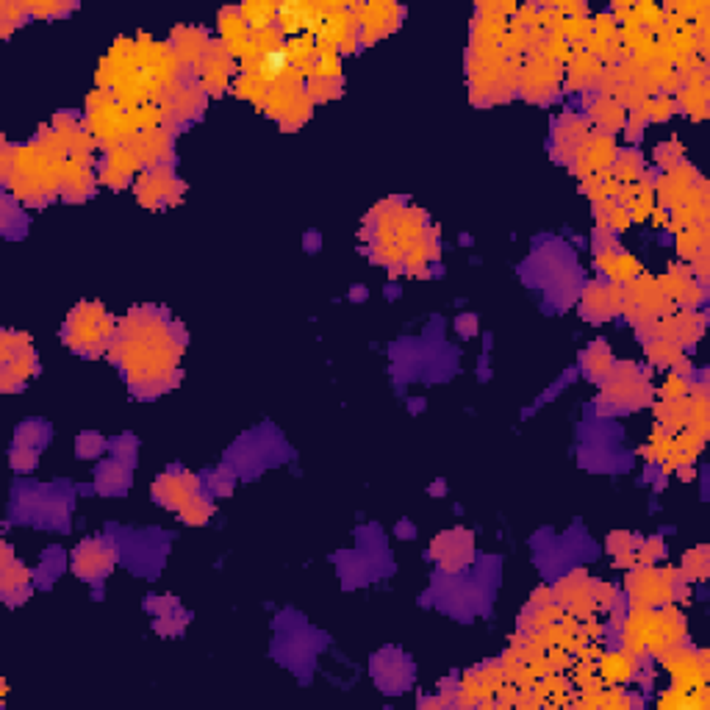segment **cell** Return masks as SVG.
Instances as JSON below:
<instances>
[{"mask_svg":"<svg viewBox=\"0 0 710 710\" xmlns=\"http://www.w3.org/2000/svg\"><path fill=\"white\" fill-rule=\"evenodd\" d=\"M602 73H605V67L600 58H594L588 53H575L569 61V89H583V92L594 89V86H600Z\"/></svg>","mask_w":710,"mask_h":710,"instance_id":"cell-1","label":"cell"},{"mask_svg":"<svg viewBox=\"0 0 710 710\" xmlns=\"http://www.w3.org/2000/svg\"><path fill=\"white\" fill-rule=\"evenodd\" d=\"M597 666H600L597 674L602 677L605 685H622L635 674V660L627 652H608L600 658Z\"/></svg>","mask_w":710,"mask_h":710,"instance_id":"cell-2","label":"cell"},{"mask_svg":"<svg viewBox=\"0 0 710 710\" xmlns=\"http://www.w3.org/2000/svg\"><path fill=\"white\" fill-rule=\"evenodd\" d=\"M585 158H588V164H591V173H600V170H610V164L616 161V142H613V136L610 133H594L591 139H588V145H585Z\"/></svg>","mask_w":710,"mask_h":710,"instance_id":"cell-3","label":"cell"},{"mask_svg":"<svg viewBox=\"0 0 710 710\" xmlns=\"http://www.w3.org/2000/svg\"><path fill=\"white\" fill-rule=\"evenodd\" d=\"M591 117L597 120V125L602 128V133H613V130L624 128V120H627L624 108L616 101H610V98H600V101L594 103Z\"/></svg>","mask_w":710,"mask_h":710,"instance_id":"cell-4","label":"cell"},{"mask_svg":"<svg viewBox=\"0 0 710 710\" xmlns=\"http://www.w3.org/2000/svg\"><path fill=\"white\" fill-rule=\"evenodd\" d=\"M239 14L245 17V23H250L253 31L258 28H269L275 20H278V6L275 3H267V0H250V3H245L242 9H239Z\"/></svg>","mask_w":710,"mask_h":710,"instance_id":"cell-5","label":"cell"},{"mask_svg":"<svg viewBox=\"0 0 710 710\" xmlns=\"http://www.w3.org/2000/svg\"><path fill=\"white\" fill-rule=\"evenodd\" d=\"M220 34L225 39V45H236V42H247V23L239 14V9H225L220 11Z\"/></svg>","mask_w":710,"mask_h":710,"instance_id":"cell-6","label":"cell"},{"mask_svg":"<svg viewBox=\"0 0 710 710\" xmlns=\"http://www.w3.org/2000/svg\"><path fill=\"white\" fill-rule=\"evenodd\" d=\"M641 175H644V158L635 150L619 153V158L613 161V178L619 183H633Z\"/></svg>","mask_w":710,"mask_h":710,"instance_id":"cell-7","label":"cell"},{"mask_svg":"<svg viewBox=\"0 0 710 710\" xmlns=\"http://www.w3.org/2000/svg\"><path fill=\"white\" fill-rule=\"evenodd\" d=\"M233 92H236L239 98L253 101L255 106H267V98H269V83H267L261 76H245V78H239V81L233 83Z\"/></svg>","mask_w":710,"mask_h":710,"instance_id":"cell-8","label":"cell"},{"mask_svg":"<svg viewBox=\"0 0 710 710\" xmlns=\"http://www.w3.org/2000/svg\"><path fill=\"white\" fill-rule=\"evenodd\" d=\"M283 51L289 56V61H292V67H303L308 61H314V36L311 34H300V36H289V42L283 45Z\"/></svg>","mask_w":710,"mask_h":710,"instance_id":"cell-9","label":"cell"},{"mask_svg":"<svg viewBox=\"0 0 710 710\" xmlns=\"http://www.w3.org/2000/svg\"><path fill=\"white\" fill-rule=\"evenodd\" d=\"M289 70H292V61H289L286 51L280 48V51L264 53V61H261V73H258V76L264 78L267 83H278V81H283V76H286Z\"/></svg>","mask_w":710,"mask_h":710,"instance_id":"cell-10","label":"cell"},{"mask_svg":"<svg viewBox=\"0 0 710 710\" xmlns=\"http://www.w3.org/2000/svg\"><path fill=\"white\" fill-rule=\"evenodd\" d=\"M674 106L685 108L688 114H696V111L708 108V86H699V89L683 86V89L677 92V103H674Z\"/></svg>","mask_w":710,"mask_h":710,"instance_id":"cell-11","label":"cell"},{"mask_svg":"<svg viewBox=\"0 0 710 710\" xmlns=\"http://www.w3.org/2000/svg\"><path fill=\"white\" fill-rule=\"evenodd\" d=\"M108 167L128 178L133 175V170L139 167V158H136V153L128 150V148H114V150L108 153Z\"/></svg>","mask_w":710,"mask_h":710,"instance_id":"cell-12","label":"cell"},{"mask_svg":"<svg viewBox=\"0 0 710 710\" xmlns=\"http://www.w3.org/2000/svg\"><path fill=\"white\" fill-rule=\"evenodd\" d=\"M591 34H594L597 39H602V42H613V39H616V34H619V23H616V17H613L610 11H600V14L591 20Z\"/></svg>","mask_w":710,"mask_h":710,"instance_id":"cell-13","label":"cell"},{"mask_svg":"<svg viewBox=\"0 0 710 710\" xmlns=\"http://www.w3.org/2000/svg\"><path fill=\"white\" fill-rule=\"evenodd\" d=\"M638 272H641L638 258L630 253H622V255H616V264H613V275H610V278L616 280V283H630V278H635Z\"/></svg>","mask_w":710,"mask_h":710,"instance_id":"cell-14","label":"cell"},{"mask_svg":"<svg viewBox=\"0 0 710 710\" xmlns=\"http://www.w3.org/2000/svg\"><path fill=\"white\" fill-rule=\"evenodd\" d=\"M641 108L647 111V120H652V123H663V120H669V117H672V111H674L677 106H674V101H669V98H647Z\"/></svg>","mask_w":710,"mask_h":710,"instance_id":"cell-15","label":"cell"},{"mask_svg":"<svg viewBox=\"0 0 710 710\" xmlns=\"http://www.w3.org/2000/svg\"><path fill=\"white\" fill-rule=\"evenodd\" d=\"M339 83L341 81H330V78H311L308 83V101H330L339 95Z\"/></svg>","mask_w":710,"mask_h":710,"instance_id":"cell-16","label":"cell"},{"mask_svg":"<svg viewBox=\"0 0 710 710\" xmlns=\"http://www.w3.org/2000/svg\"><path fill=\"white\" fill-rule=\"evenodd\" d=\"M280 36H283V34H280L275 26L258 28V31H253V39H250V42H253L261 53H272V51H280V48H283V45H280Z\"/></svg>","mask_w":710,"mask_h":710,"instance_id":"cell-17","label":"cell"},{"mask_svg":"<svg viewBox=\"0 0 710 710\" xmlns=\"http://www.w3.org/2000/svg\"><path fill=\"white\" fill-rule=\"evenodd\" d=\"M130 117H133V125L142 128V130H155V123L161 120V108H155L150 103H142V106H136L133 111H130Z\"/></svg>","mask_w":710,"mask_h":710,"instance_id":"cell-18","label":"cell"},{"mask_svg":"<svg viewBox=\"0 0 710 710\" xmlns=\"http://www.w3.org/2000/svg\"><path fill=\"white\" fill-rule=\"evenodd\" d=\"M649 355H652L655 364H666V366H674L677 361H683L680 347H674L672 341H658V344H652V347H649Z\"/></svg>","mask_w":710,"mask_h":710,"instance_id":"cell-19","label":"cell"},{"mask_svg":"<svg viewBox=\"0 0 710 710\" xmlns=\"http://www.w3.org/2000/svg\"><path fill=\"white\" fill-rule=\"evenodd\" d=\"M683 145L677 142V139H672L669 145H658V150H655V158H658V164H663L666 170H672L674 164H680L683 158Z\"/></svg>","mask_w":710,"mask_h":710,"instance_id":"cell-20","label":"cell"},{"mask_svg":"<svg viewBox=\"0 0 710 710\" xmlns=\"http://www.w3.org/2000/svg\"><path fill=\"white\" fill-rule=\"evenodd\" d=\"M688 694L691 691H685V688H672L663 699H660V708L663 710H683V708H688Z\"/></svg>","mask_w":710,"mask_h":710,"instance_id":"cell-21","label":"cell"},{"mask_svg":"<svg viewBox=\"0 0 710 710\" xmlns=\"http://www.w3.org/2000/svg\"><path fill=\"white\" fill-rule=\"evenodd\" d=\"M660 394H663L666 400H680V397L688 394V383H685L683 378H677V375H672V378H666Z\"/></svg>","mask_w":710,"mask_h":710,"instance_id":"cell-22","label":"cell"},{"mask_svg":"<svg viewBox=\"0 0 710 710\" xmlns=\"http://www.w3.org/2000/svg\"><path fill=\"white\" fill-rule=\"evenodd\" d=\"M630 225H633L630 211H627V208H622V205H616V208L610 211V217H608V228L613 230V233H622V230H627Z\"/></svg>","mask_w":710,"mask_h":710,"instance_id":"cell-23","label":"cell"},{"mask_svg":"<svg viewBox=\"0 0 710 710\" xmlns=\"http://www.w3.org/2000/svg\"><path fill=\"white\" fill-rule=\"evenodd\" d=\"M616 250H602V253H597V267L605 272V275H613V264H616Z\"/></svg>","mask_w":710,"mask_h":710,"instance_id":"cell-24","label":"cell"},{"mask_svg":"<svg viewBox=\"0 0 710 710\" xmlns=\"http://www.w3.org/2000/svg\"><path fill=\"white\" fill-rule=\"evenodd\" d=\"M597 602L602 605V608H613V602H616V588H610V585H597Z\"/></svg>","mask_w":710,"mask_h":710,"instance_id":"cell-25","label":"cell"},{"mask_svg":"<svg viewBox=\"0 0 710 710\" xmlns=\"http://www.w3.org/2000/svg\"><path fill=\"white\" fill-rule=\"evenodd\" d=\"M580 635H583L585 641H597V638L602 635V624H600V622H594V619H588V622H585V627L580 630Z\"/></svg>","mask_w":710,"mask_h":710,"instance_id":"cell-26","label":"cell"},{"mask_svg":"<svg viewBox=\"0 0 710 710\" xmlns=\"http://www.w3.org/2000/svg\"><path fill=\"white\" fill-rule=\"evenodd\" d=\"M497 694H500V705H516V685H500L497 688Z\"/></svg>","mask_w":710,"mask_h":710,"instance_id":"cell-27","label":"cell"},{"mask_svg":"<svg viewBox=\"0 0 710 710\" xmlns=\"http://www.w3.org/2000/svg\"><path fill=\"white\" fill-rule=\"evenodd\" d=\"M619 192H622V183H619L613 175L605 178V183H602V195H605V197H619Z\"/></svg>","mask_w":710,"mask_h":710,"instance_id":"cell-28","label":"cell"},{"mask_svg":"<svg viewBox=\"0 0 710 710\" xmlns=\"http://www.w3.org/2000/svg\"><path fill=\"white\" fill-rule=\"evenodd\" d=\"M649 220H652V225H655V228H666V222H669V214H666V208L655 205V208L649 211Z\"/></svg>","mask_w":710,"mask_h":710,"instance_id":"cell-29","label":"cell"},{"mask_svg":"<svg viewBox=\"0 0 710 710\" xmlns=\"http://www.w3.org/2000/svg\"><path fill=\"white\" fill-rule=\"evenodd\" d=\"M555 600V591H550V588H538L535 594H532V602L535 605H550Z\"/></svg>","mask_w":710,"mask_h":710,"instance_id":"cell-30","label":"cell"},{"mask_svg":"<svg viewBox=\"0 0 710 710\" xmlns=\"http://www.w3.org/2000/svg\"><path fill=\"white\" fill-rule=\"evenodd\" d=\"M680 478H683V480H694V469H691V463H688V469L680 472Z\"/></svg>","mask_w":710,"mask_h":710,"instance_id":"cell-31","label":"cell"}]
</instances>
